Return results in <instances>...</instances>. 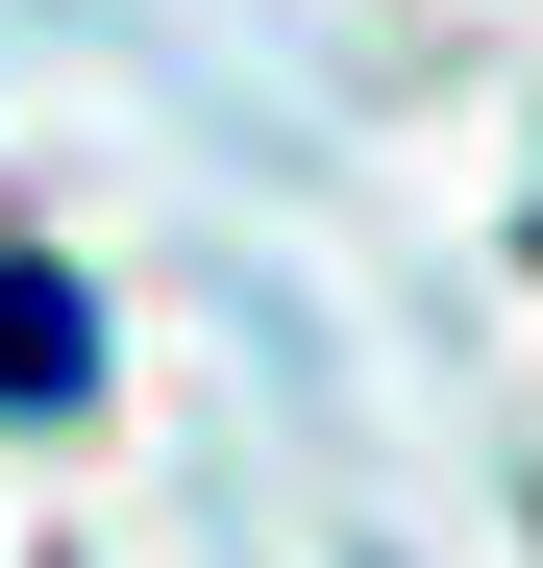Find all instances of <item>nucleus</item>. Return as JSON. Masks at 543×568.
<instances>
[{"mask_svg": "<svg viewBox=\"0 0 543 568\" xmlns=\"http://www.w3.org/2000/svg\"><path fill=\"white\" fill-rule=\"evenodd\" d=\"M0 396H25V420H74V396H100V297H74L50 247H0Z\"/></svg>", "mask_w": 543, "mask_h": 568, "instance_id": "obj_1", "label": "nucleus"}]
</instances>
